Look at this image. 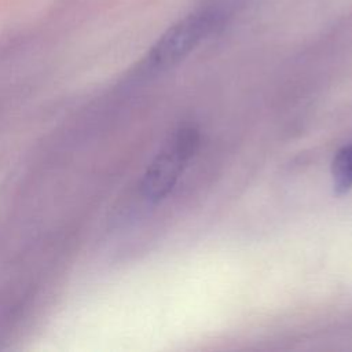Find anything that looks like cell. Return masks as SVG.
Here are the masks:
<instances>
[{"label": "cell", "mask_w": 352, "mask_h": 352, "mask_svg": "<svg viewBox=\"0 0 352 352\" xmlns=\"http://www.w3.org/2000/svg\"><path fill=\"white\" fill-rule=\"evenodd\" d=\"M198 147V132L194 128L176 131L147 166L142 179L146 199L158 202L175 188Z\"/></svg>", "instance_id": "2"}, {"label": "cell", "mask_w": 352, "mask_h": 352, "mask_svg": "<svg viewBox=\"0 0 352 352\" xmlns=\"http://www.w3.org/2000/svg\"><path fill=\"white\" fill-rule=\"evenodd\" d=\"M333 186L337 194H345L352 188V144L337 151L331 162Z\"/></svg>", "instance_id": "3"}, {"label": "cell", "mask_w": 352, "mask_h": 352, "mask_svg": "<svg viewBox=\"0 0 352 352\" xmlns=\"http://www.w3.org/2000/svg\"><path fill=\"white\" fill-rule=\"evenodd\" d=\"M223 16L224 11L217 3L191 11L168 28L155 41L147 52L142 69L158 73L177 65L221 23Z\"/></svg>", "instance_id": "1"}]
</instances>
